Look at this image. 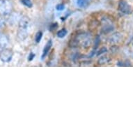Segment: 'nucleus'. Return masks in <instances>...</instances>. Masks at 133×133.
I'll use <instances>...</instances> for the list:
<instances>
[{
	"label": "nucleus",
	"instance_id": "f257e3e1",
	"mask_svg": "<svg viewBox=\"0 0 133 133\" xmlns=\"http://www.w3.org/2000/svg\"><path fill=\"white\" fill-rule=\"evenodd\" d=\"M29 21L27 18H24L21 19L19 24V29L18 33V36L20 40H24L28 36L27 29L29 28Z\"/></svg>",
	"mask_w": 133,
	"mask_h": 133
},
{
	"label": "nucleus",
	"instance_id": "f03ea898",
	"mask_svg": "<svg viewBox=\"0 0 133 133\" xmlns=\"http://www.w3.org/2000/svg\"><path fill=\"white\" fill-rule=\"evenodd\" d=\"M91 37L87 34H80L77 37L76 40L75 41L76 45H80L82 48H88L91 45Z\"/></svg>",
	"mask_w": 133,
	"mask_h": 133
},
{
	"label": "nucleus",
	"instance_id": "7ed1b4c3",
	"mask_svg": "<svg viewBox=\"0 0 133 133\" xmlns=\"http://www.w3.org/2000/svg\"><path fill=\"white\" fill-rule=\"evenodd\" d=\"M12 4L9 0H3L0 2V13L2 15H7L11 11Z\"/></svg>",
	"mask_w": 133,
	"mask_h": 133
},
{
	"label": "nucleus",
	"instance_id": "20e7f679",
	"mask_svg": "<svg viewBox=\"0 0 133 133\" xmlns=\"http://www.w3.org/2000/svg\"><path fill=\"white\" fill-rule=\"evenodd\" d=\"M118 11L121 12L123 14H130L132 13V8L130 6L128 3L125 0H121L119 1L118 5Z\"/></svg>",
	"mask_w": 133,
	"mask_h": 133
},
{
	"label": "nucleus",
	"instance_id": "39448f33",
	"mask_svg": "<svg viewBox=\"0 0 133 133\" xmlns=\"http://www.w3.org/2000/svg\"><path fill=\"white\" fill-rule=\"evenodd\" d=\"M13 57V54L9 50H4L0 53V59L3 62H9Z\"/></svg>",
	"mask_w": 133,
	"mask_h": 133
},
{
	"label": "nucleus",
	"instance_id": "423d86ee",
	"mask_svg": "<svg viewBox=\"0 0 133 133\" xmlns=\"http://www.w3.org/2000/svg\"><path fill=\"white\" fill-rule=\"evenodd\" d=\"M9 45V39L6 37V36L0 34V48L4 49Z\"/></svg>",
	"mask_w": 133,
	"mask_h": 133
},
{
	"label": "nucleus",
	"instance_id": "0eeeda50",
	"mask_svg": "<svg viewBox=\"0 0 133 133\" xmlns=\"http://www.w3.org/2000/svg\"><path fill=\"white\" fill-rule=\"evenodd\" d=\"M52 41L50 40L49 41L46 43L45 48H43V55L41 56V59H44L45 57L48 55V54L49 53L50 50L51 48H52Z\"/></svg>",
	"mask_w": 133,
	"mask_h": 133
},
{
	"label": "nucleus",
	"instance_id": "6e6552de",
	"mask_svg": "<svg viewBox=\"0 0 133 133\" xmlns=\"http://www.w3.org/2000/svg\"><path fill=\"white\" fill-rule=\"evenodd\" d=\"M121 38V36L119 34H114L109 38V42L111 43H116L120 41Z\"/></svg>",
	"mask_w": 133,
	"mask_h": 133
},
{
	"label": "nucleus",
	"instance_id": "1a4fd4ad",
	"mask_svg": "<svg viewBox=\"0 0 133 133\" xmlns=\"http://www.w3.org/2000/svg\"><path fill=\"white\" fill-rule=\"evenodd\" d=\"M68 34V31L66 30L65 29H62L61 30H59L58 32H57V36L60 38H64L65 36L67 35Z\"/></svg>",
	"mask_w": 133,
	"mask_h": 133
},
{
	"label": "nucleus",
	"instance_id": "9d476101",
	"mask_svg": "<svg viewBox=\"0 0 133 133\" xmlns=\"http://www.w3.org/2000/svg\"><path fill=\"white\" fill-rule=\"evenodd\" d=\"M109 61H110V59H109L108 57H102L101 59L98 60V63L101 64V65H103V64H105V63H109Z\"/></svg>",
	"mask_w": 133,
	"mask_h": 133
},
{
	"label": "nucleus",
	"instance_id": "9b49d317",
	"mask_svg": "<svg viewBox=\"0 0 133 133\" xmlns=\"http://www.w3.org/2000/svg\"><path fill=\"white\" fill-rule=\"evenodd\" d=\"M77 4L80 8L85 7L87 6V0H77Z\"/></svg>",
	"mask_w": 133,
	"mask_h": 133
},
{
	"label": "nucleus",
	"instance_id": "f8f14e48",
	"mask_svg": "<svg viewBox=\"0 0 133 133\" xmlns=\"http://www.w3.org/2000/svg\"><path fill=\"white\" fill-rule=\"evenodd\" d=\"M21 3L28 8H31L33 6V4L31 0H21Z\"/></svg>",
	"mask_w": 133,
	"mask_h": 133
},
{
	"label": "nucleus",
	"instance_id": "ddd939ff",
	"mask_svg": "<svg viewBox=\"0 0 133 133\" xmlns=\"http://www.w3.org/2000/svg\"><path fill=\"white\" fill-rule=\"evenodd\" d=\"M42 36H43V33H42L41 31H38V32H37L35 38L36 42V43H39V42L41 41V40Z\"/></svg>",
	"mask_w": 133,
	"mask_h": 133
},
{
	"label": "nucleus",
	"instance_id": "4468645a",
	"mask_svg": "<svg viewBox=\"0 0 133 133\" xmlns=\"http://www.w3.org/2000/svg\"><path fill=\"white\" fill-rule=\"evenodd\" d=\"M56 9L58 10V11H63V9H65V6L62 4H58L56 6Z\"/></svg>",
	"mask_w": 133,
	"mask_h": 133
},
{
	"label": "nucleus",
	"instance_id": "2eb2a0df",
	"mask_svg": "<svg viewBox=\"0 0 133 133\" xmlns=\"http://www.w3.org/2000/svg\"><path fill=\"white\" fill-rule=\"evenodd\" d=\"M106 52H107V49H106L105 48H102L101 50H99V52L97 53V55H98V56H99V55H102V54H103V53H105Z\"/></svg>",
	"mask_w": 133,
	"mask_h": 133
},
{
	"label": "nucleus",
	"instance_id": "dca6fc26",
	"mask_svg": "<svg viewBox=\"0 0 133 133\" xmlns=\"http://www.w3.org/2000/svg\"><path fill=\"white\" fill-rule=\"evenodd\" d=\"M34 56H35V55H34V54L31 53L30 55H29V61H32L33 59L34 58Z\"/></svg>",
	"mask_w": 133,
	"mask_h": 133
},
{
	"label": "nucleus",
	"instance_id": "f3484780",
	"mask_svg": "<svg viewBox=\"0 0 133 133\" xmlns=\"http://www.w3.org/2000/svg\"><path fill=\"white\" fill-rule=\"evenodd\" d=\"M4 24V20L2 19V18H0V28L2 27Z\"/></svg>",
	"mask_w": 133,
	"mask_h": 133
}]
</instances>
